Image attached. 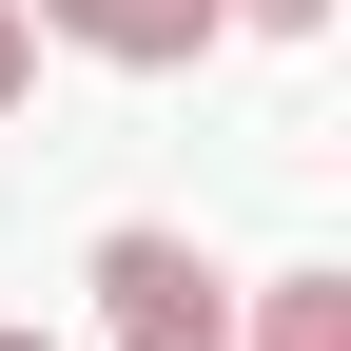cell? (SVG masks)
I'll list each match as a JSON object with an SVG mask.
<instances>
[{"mask_svg":"<svg viewBox=\"0 0 351 351\" xmlns=\"http://www.w3.org/2000/svg\"><path fill=\"white\" fill-rule=\"evenodd\" d=\"M78 293H98V351H234V274L195 234H156V215H117L78 254Z\"/></svg>","mask_w":351,"mask_h":351,"instance_id":"cell-1","label":"cell"},{"mask_svg":"<svg viewBox=\"0 0 351 351\" xmlns=\"http://www.w3.org/2000/svg\"><path fill=\"white\" fill-rule=\"evenodd\" d=\"M39 39H78V59H117V78H176V59H215V0H20Z\"/></svg>","mask_w":351,"mask_h":351,"instance_id":"cell-2","label":"cell"},{"mask_svg":"<svg viewBox=\"0 0 351 351\" xmlns=\"http://www.w3.org/2000/svg\"><path fill=\"white\" fill-rule=\"evenodd\" d=\"M234 351H351V274L313 254V274H254L234 293Z\"/></svg>","mask_w":351,"mask_h":351,"instance_id":"cell-3","label":"cell"},{"mask_svg":"<svg viewBox=\"0 0 351 351\" xmlns=\"http://www.w3.org/2000/svg\"><path fill=\"white\" fill-rule=\"evenodd\" d=\"M215 39H332V0H215Z\"/></svg>","mask_w":351,"mask_h":351,"instance_id":"cell-4","label":"cell"},{"mask_svg":"<svg viewBox=\"0 0 351 351\" xmlns=\"http://www.w3.org/2000/svg\"><path fill=\"white\" fill-rule=\"evenodd\" d=\"M20 98H39V20L0 0V117H20Z\"/></svg>","mask_w":351,"mask_h":351,"instance_id":"cell-5","label":"cell"},{"mask_svg":"<svg viewBox=\"0 0 351 351\" xmlns=\"http://www.w3.org/2000/svg\"><path fill=\"white\" fill-rule=\"evenodd\" d=\"M0 351H59V332H39V313H0Z\"/></svg>","mask_w":351,"mask_h":351,"instance_id":"cell-6","label":"cell"}]
</instances>
